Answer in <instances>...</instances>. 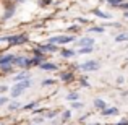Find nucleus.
Segmentation results:
<instances>
[{
    "label": "nucleus",
    "instance_id": "nucleus-1",
    "mask_svg": "<svg viewBox=\"0 0 128 125\" xmlns=\"http://www.w3.org/2000/svg\"><path fill=\"white\" fill-rule=\"evenodd\" d=\"M29 86H31V80H24V81L15 83V84H13V88L10 89V96H12L13 99H18V97L21 96V94L24 93Z\"/></svg>",
    "mask_w": 128,
    "mask_h": 125
},
{
    "label": "nucleus",
    "instance_id": "nucleus-2",
    "mask_svg": "<svg viewBox=\"0 0 128 125\" xmlns=\"http://www.w3.org/2000/svg\"><path fill=\"white\" fill-rule=\"evenodd\" d=\"M0 41L8 42L10 46H21V44H26L29 41L28 34H12V36H3L0 38Z\"/></svg>",
    "mask_w": 128,
    "mask_h": 125
},
{
    "label": "nucleus",
    "instance_id": "nucleus-3",
    "mask_svg": "<svg viewBox=\"0 0 128 125\" xmlns=\"http://www.w3.org/2000/svg\"><path fill=\"white\" fill-rule=\"evenodd\" d=\"M75 36L72 34H62V36H52V38L47 39V42L50 44H55V46H65V44H70V42H75Z\"/></svg>",
    "mask_w": 128,
    "mask_h": 125
},
{
    "label": "nucleus",
    "instance_id": "nucleus-4",
    "mask_svg": "<svg viewBox=\"0 0 128 125\" xmlns=\"http://www.w3.org/2000/svg\"><path fill=\"white\" fill-rule=\"evenodd\" d=\"M76 68H80L81 72H97L100 68V63L97 60H86V62L80 63Z\"/></svg>",
    "mask_w": 128,
    "mask_h": 125
},
{
    "label": "nucleus",
    "instance_id": "nucleus-5",
    "mask_svg": "<svg viewBox=\"0 0 128 125\" xmlns=\"http://www.w3.org/2000/svg\"><path fill=\"white\" fill-rule=\"evenodd\" d=\"M13 65L21 67V68H29V59L24 55H16L15 60H13Z\"/></svg>",
    "mask_w": 128,
    "mask_h": 125
},
{
    "label": "nucleus",
    "instance_id": "nucleus-6",
    "mask_svg": "<svg viewBox=\"0 0 128 125\" xmlns=\"http://www.w3.org/2000/svg\"><path fill=\"white\" fill-rule=\"evenodd\" d=\"M75 44L78 47H86V46H94L96 44V39L94 38H89V36H84V38L78 39V41H75Z\"/></svg>",
    "mask_w": 128,
    "mask_h": 125
},
{
    "label": "nucleus",
    "instance_id": "nucleus-7",
    "mask_svg": "<svg viewBox=\"0 0 128 125\" xmlns=\"http://www.w3.org/2000/svg\"><path fill=\"white\" fill-rule=\"evenodd\" d=\"M24 80H31V75H29V72L26 68H23L21 72H18L15 76H13V81L18 83V81H24Z\"/></svg>",
    "mask_w": 128,
    "mask_h": 125
},
{
    "label": "nucleus",
    "instance_id": "nucleus-8",
    "mask_svg": "<svg viewBox=\"0 0 128 125\" xmlns=\"http://www.w3.org/2000/svg\"><path fill=\"white\" fill-rule=\"evenodd\" d=\"M15 54H3L0 55V67L2 65H13V60H15Z\"/></svg>",
    "mask_w": 128,
    "mask_h": 125
},
{
    "label": "nucleus",
    "instance_id": "nucleus-9",
    "mask_svg": "<svg viewBox=\"0 0 128 125\" xmlns=\"http://www.w3.org/2000/svg\"><path fill=\"white\" fill-rule=\"evenodd\" d=\"M39 50L44 54V52H55V50H58V46H55V44H50V42H46V44H41L39 46Z\"/></svg>",
    "mask_w": 128,
    "mask_h": 125
},
{
    "label": "nucleus",
    "instance_id": "nucleus-10",
    "mask_svg": "<svg viewBox=\"0 0 128 125\" xmlns=\"http://www.w3.org/2000/svg\"><path fill=\"white\" fill-rule=\"evenodd\" d=\"M58 78L62 80L63 83H70V81L75 80V73H73V72H60L58 73Z\"/></svg>",
    "mask_w": 128,
    "mask_h": 125
},
{
    "label": "nucleus",
    "instance_id": "nucleus-11",
    "mask_svg": "<svg viewBox=\"0 0 128 125\" xmlns=\"http://www.w3.org/2000/svg\"><path fill=\"white\" fill-rule=\"evenodd\" d=\"M100 115H102V117H114V115H118V109H117V107H106V109L100 110Z\"/></svg>",
    "mask_w": 128,
    "mask_h": 125
},
{
    "label": "nucleus",
    "instance_id": "nucleus-12",
    "mask_svg": "<svg viewBox=\"0 0 128 125\" xmlns=\"http://www.w3.org/2000/svg\"><path fill=\"white\" fill-rule=\"evenodd\" d=\"M39 68H41V70H46V72H57V70H58V67H57L54 62H42L41 65H39Z\"/></svg>",
    "mask_w": 128,
    "mask_h": 125
},
{
    "label": "nucleus",
    "instance_id": "nucleus-13",
    "mask_svg": "<svg viewBox=\"0 0 128 125\" xmlns=\"http://www.w3.org/2000/svg\"><path fill=\"white\" fill-rule=\"evenodd\" d=\"M60 55H62V59H72V57H76L78 54H76V50H73V49H62Z\"/></svg>",
    "mask_w": 128,
    "mask_h": 125
},
{
    "label": "nucleus",
    "instance_id": "nucleus-14",
    "mask_svg": "<svg viewBox=\"0 0 128 125\" xmlns=\"http://www.w3.org/2000/svg\"><path fill=\"white\" fill-rule=\"evenodd\" d=\"M6 107H8V110H18V109L23 107V104L20 102L18 99H13V101H10V102L6 104Z\"/></svg>",
    "mask_w": 128,
    "mask_h": 125
},
{
    "label": "nucleus",
    "instance_id": "nucleus-15",
    "mask_svg": "<svg viewBox=\"0 0 128 125\" xmlns=\"http://www.w3.org/2000/svg\"><path fill=\"white\" fill-rule=\"evenodd\" d=\"M42 62H44L42 55H34L32 59H29V67H39Z\"/></svg>",
    "mask_w": 128,
    "mask_h": 125
},
{
    "label": "nucleus",
    "instance_id": "nucleus-16",
    "mask_svg": "<svg viewBox=\"0 0 128 125\" xmlns=\"http://www.w3.org/2000/svg\"><path fill=\"white\" fill-rule=\"evenodd\" d=\"M92 104H94V107L99 109V110H102V109H106V107H107V102L104 99H100V97H96V99L92 101Z\"/></svg>",
    "mask_w": 128,
    "mask_h": 125
},
{
    "label": "nucleus",
    "instance_id": "nucleus-17",
    "mask_svg": "<svg viewBox=\"0 0 128 125\" xmlns=\"http://www.w3.org/2000/svg\"><path fill=\"white\" fill-rule=\"evenodd\" d=\"M94 52V46H86V47H80L76 50V54H81V55H86V54H91Z\"/></svg>",
    "mask_w": 128,
    "mask_h": 125
},
{
    "label": "nucleus",
    "instance_id": "nucleus-18",
    "mask_svg": "<svg viewBox=\"0 0 128 125\" xmlns=\"http://www.w3.org/2000/svg\"><path fill=\"white\" fill-rule=\"evenodd\" d=\"M128 41V31L126 33H118L115 36V42H126Z\"/></svg>",
    "mask_w": 128,
    "mask_h": 125
},
{
    "label": "nucleus",
    "instance_id": "nucleus-19",
    "mask_svg": "<svg viewBox=\"0 0 128 125\" xmlns=\"http://www.w3.org/2000/svg\"><path fill=\"white\" fill-rule=\"evenodd\" d=\"M88 33H96V34H102L104 33V26H89Z\"/></svg>",
    "mask_w": 128,
    "mask_h": 125
},
{
    "label": "nucleus",
    "instance_id": "nucleus-20",
    "mask_svg": "<svg viewBox=\"0 0 128 125\" xmlns=\"http://www.w3.org/2000/svg\"><path fill=\"white\" fill-rule=\"evenodd\" d=\"M78 99H80V93L78 91H72V93L66 94V101H72L73 102V101H78Z\"/></svg>",
    "mask_w": 128,
    "mask_h": 125
},
{
    "label": "nucleus",
    "instance_id": "nucleus-21",
    "mask_svg": "<svg viewBox=\"0 0 128 125\" xmlns=\"http://www.w3.org/2000/svg\"><path fill=\"white\" fill-rule=\"evenodd\" d=\"M92 13L97 16V18H102V20H110V15H109V13H104V12H100V10H94Z\"/></svg>",
    "mask_w": 128,
    "mask_h": 125
},
{
    "label": "nucleus",
    "instance_id": "nucleus-22",
    "mask_svg": "<svg viewBox=\"0 0 128 125\" xmlns=\"http://www.w3.org/2000/svg\"><path fill=\"white\" fill-rule=\"evenodd\" d=\"M38 101H29L28 104H26V106H23V109L24 110H32V109H36V107H38Z\"/></svg>",
    "mask_w": 128,
    "mask_h": 125
},
{
    "label": "nucleus",
    "instance_id": "nucleus-23",
    "mask_svg": "<svg viewBox=\"0 0 128 125\" xmlns=\"http://www.w3.org/2000/svg\"><path fill=\"white\" fill-rule=\"evenodd\" d=\"M107 3H109L110 7H117V8H118V7L123 3V0H107Z\"/></svg>",
    "mask_w": 128,
    "mask_h": 125
},
{
    "label": "nucleus",
    "instance_id": "nucleus-24",
    "mask_svg": "<svg viewBox=\"0 0 128 125\" xmlns=\"http://www.w3.org/2000/svg\"><path fill=\"white\" fill-rule=\"evenodd\" d=\"M13 67H15V65H2V67H0V70H2L3 73H8V72H12V70H13Z\"/></svg>",
    "mask_w": 128,
    "mask_h": 125
},
{
    "label": "nucleus",
    "instance_id": "nucleus-25",
    "mask_svg": "<svg viewBox=\"0 0 128 125\" xmlns=\"http://www.w3.org/2000/svg\"><path fill=\"white\" fill-rule=\"evenodd\" d=\"M72 109H83V102H80V101H73V102H72Z\"/></svg>",
    "mask_w": 128,
    "mask_h": 125
},
{
    "label": "nucleus",
    "instance_id": "nucleus-26",
    "mask_svg": "<svg viewBox=\"0 0 128 125\" xmlns=\"http://www.w3.org/2000/svg\"><path fill=\"white\" fill-rule=\"evenodd\" d=\"M10 102V99L6 96H0V107H3V106H6V104Z\"/></svg>",
    "mask_w": 128,
    "mask_h": 125
},
{
    "label": "nucleus",
    "instance_id": "nucleus-27",
    "mask_svg": "<svg viewBox=\"0 0 128 125\" xmlns=\"http://www.w3.org/2000/svg\"><path fill=\"white\" fill-rule=\"evenodd\" d=\"M70 117H72V110H65V112L62 114V119L63 120H68Z\"/></svg>",
    "mask_w": 128,
    "mask_h": 125
},
{
    "label": "nucleus",
    "instance_id": "nucleus-28",
    "mask_svg": "<svg viewBox=\"0 0 128 125\" xmlns=\"http://www.w3.org/2000/svg\"><path fill=\"white\" fill-rule=\"evenodd\" d=\"M55 115H57V112H55V110H50V112H47L44 117H46V119H54Z\"/></svg>",
    "mask_w": 128,
    "mask_h": 125
},
{
    "label": "nucleus",
    "instance_id": "nucleus-29",
    "mask_svg": "<svg viewBox=\"0 0 128 125\" xmlns=\"http://www.w3.org/2000/svg\"><path fill=\"white\" fill-rule=\"evenodd\" d=\"M55 83V80H44L42 81V86H50V84Z\"/></svg>",
    "mask_w": 128,
    "mask_h": 125
},
{
    "label": "nucleus",
    "instance_id": "nucleus-30",
    "mask_svg": "<svg viewBox=\"0 0 128 125\" xmlns=\"http://www.w3.org/2000/svg\"><path fill=\"white\" fill-rule=\"evenodd\" d=\"M10 88L6 86V84H0V94H3V93H6V91H8Z\"/></svg>",
    "mask_w": 128,
    "mask_h": 125
},
{
    "label": "nucleus",
    "instance_id": "nucleus-31",
    "mask_svg": "<svg viewBox=\"0 0 128 125\" xmlns=\"http://www.w3.org/2000/svg\"><path fill=\"white\" fill-rule=\"evenodd\" d=\"M118 8H122V10H125V12H128V2H126V3H125V2H123V3H122V5H120V7H118Z\"/></svg>",
    "mask_w": 128,
    "mask_h": 125
},
{
    "label": "nucleus",
    "instance_id": "nucleus-32",
    "mask_svg": "<svg viewBox=\"0 0 128 125\" xmlns=\"http://www.w3.org/2000/svg\"><path fill=\"white\" fill-rule=\"evenodd\" d=\"M42 122H44L42 117H34V123H42Z\"/></svg>",
    "mask_w": 128,
    "mask_h": 125
},
{
    "label": "nucleus",
    "instance_id": "nucleus-33",
    "mask_svg": "<svg viewBox=\"0 0 128 125\" xmlns=\"http://www.w3.org/2000/svg\"><path fill=\"white\" fill-rule=\"evenodd\" d=\"M115 125H128V120L126 119H123V120H120L118 123H115Z\"/></svg>",
    "mask_w": 128,
    "mask_h": 125
},
{
    "label": "nucleus",
    "instance_id": "nucleus-34",
    "mask_svg": "<svg viewBox=\"0 0 128 125\" xmlns=\"http://www.w3.org/2000/svg\"><path fill=\"white\" fill-rule=\"evenodd\" d=\"M52 0H41V5H47V3H50Z\"/></svg>",
    "mask_w": 128,
    "mask_h": 125
},
{
    "label": "nucleus",
    "instance_id": "nucleus-35",
    "mask_svg": "<svg viewBox=\"0 0 128 125\" xmlns=\"http://www.w3.org/2000/svg\"><path fill=\"white\" fill-rule=\"evenodd\" d=\"M81 84H83V86H88V88H89V83H88L86 80H81Z\"/></svg>",
    "mask_w": 128,
    "mask_h": 125
},
{
    "label": "nucleus",
    "instance_id": "nucleus-36",
    "mask_svg": "<svg viewBox=\"0 0 128 125\" xmlns=\"http://www.w3.org/2000/svg\"><path fill=\"white\" fill-rule=\"evenodd\" d=\"M123 16H125V18L128 20V12H125V13H123Z\"/></svg>",
    "mask_w": 128,
    "mask_h": 125
},
{
    "label": "nucleus",
    "instance_id": "nucleus-37",
    "mask_svg": "<svg viewBox=\"0 0 128 125\" xmlns=\"http://www.w3.org/2000/svg\"><path fill=\"white\" fill-rule=\"evenodd\" d=\"M88 125H99V123H88Z\"/></svg>",
    "mask_w": 128,
    "mask_h": 125
},
{
    "label": "nucleus",
    "instance_id": "nucleus-38",
    "mask_svg": "<svg viewBox=\"0 0 128 125\" xmlns=\"http://www.w3.org/2000/svg\"><path fill=\"white\" fill-rule=\"evenodd\" d=\"M31 125H38V123H31Z\"/></svg>",
    "mask_w": 128,
    "mask_h": 125
},
{
    "label": "nucleus",
    "instance_id": "nucleus-39",
    "mask_svg": "<svg viewBox=\"0 0 128 125\" xmlns=\"http://www.w3.org/2000/svg\"><path fill=\"white\" fill-rule=\"evenodd\" d=\"M18 2H21V0H18Z\"/></svg>",
    "mask_w": 128,
    "mask_h": 125
}]
</instances>
